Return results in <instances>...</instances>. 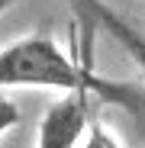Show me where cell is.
Segmentation results:
<instances>
[{
  "label": "cell",
  "mask_w": 145,
  "mask_h": 148,
  "mask_svg": "<svg viewBox=\"0 0 145 148\" xmlns=\"http://www.w3.org/2000/svg\"><path fill=\"white\" fill-rule=\"evenodd\" d=\"M0 87H48L61 93L90 90L93 97L116 100V106L139 113V97L129 87L110 84L100 74H93L84 58L74 61L71 55H65L48 32H36L0 48Z\"/></svg>",
  "instance_id": "obj_1"
},
{
  "label": "cell",
  "mask_w": 145,
  "mask_h": 148,
  "mask_svg": "<svg viewBox=\"0 0 145 148\" xmlns=\"http://www.w3.org/2000/svg\"><path fill=\"white\" fill-rule=\"evenodd\" d=\"M90 90H71L45 110L36 148H78L90 126Z\"/></svg>",
  "instance_id": "obj_2"
},
{
  "label": "cell",
  "mask_w": 145,
  "mask_h": 148,
  "mask_svg": "<svg viewBox=\"0 0 145 148\" xmlns=\"http://www.w3.org/2000/svg\"><path fill=\"white\" fill-rule=\"evenodd\" d=\"M93 26H100L110 39H116L119 42V48L139 64V71L145 74V32L142 29H135L129 19H123L116 10H110L103 0H71Z\"/></svg>",
  "instance_id": "obj_3"
},
{
  "label": "cell",
  "mask_w": 145,
  "mask_h": 148,
  "mask_svg": "<svg viewBox=\"0 0 145 148\" xmlns=\"http://www.w3.org/2000/svg\"><path fill=\"white\" fill-rule=\"evenodd\" d=\"M81 148H119V142L103 129V122L90 119V126H87V138H84Z\"/></svg>",
  "instance_id": "obj_4"
},
{
  "label": "cell",
  "mask_w": 145,
  "mask_h": 148,
  "mask_svg": "<svg viewBox=\"0 0 145 148\" xmlns=\"http://www.w3.org/2000/svg\"><path fill=\"white\" fill-rule=\"evenodd\" d=\"M16 122H19V106L13 100H7V97H0V135L10 132Z\"/></svg>",
  "instance_id": "obj_5"
},
{
  "label": "cell",
  "mask_w": 145,
  "mask_h": 148,
  "mask_svg": "<svg viewBox=\"0 0 145 148\" xmlns=\"http://www.w3.org/2000/svg\"><path fill=\"white\" fill-rule=\"evenodd\" d=\"M10 3H13V0H0V13H3V10H7Z\"/></svg>",
  "instance_id": "obj_6"
}]
</instances>
